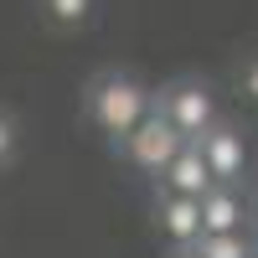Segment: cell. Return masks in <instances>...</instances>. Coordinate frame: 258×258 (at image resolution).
I'll return each mask as SVG.
<instances>
[{
  "mask_svg": "<svg viewBox=\"0 0 258 258\" xmlns=\"http://www.w3.org/2000/svg\"><path fill=\"white\" fill-rule=\"evenodd\" d=\"M160 181H165V197H186V202H202L207 191L217 186V181H212V170L202 165V155H197V145H191V140H186L181 155L160 170Z\"/></svg>",
  "mask_w": 258,
  "mask_h": 258,
  "instance_id": "obj_5",
  "label": "cell"
},
{
  "mask_svg": "<svg viewBox=\"0 0 258 258\" xmlns=\"http://www.w3.org/2000/svg\"><path fill=\"white\" fill-rule=\"evenodd\" d=\"M93 119H98V129L129 140L150 119V93L140 88V83H129V78H103L93 88Z\"/></svg>",
  "mask_w": 258,
  "mask_h": 258,
  "instance_id": "obj_1",
  "label": "cell"
},
{
  "mask_svg": "<svg viewBox=\"0 0 258 258\" xmlns=\"http://www.w3.org/2000/svg\"><path fill=\"white\" fill-rule=\"evenodd\" d=\"M47 11H52L57 26H78V21H88L93 0H47Z\"/></svg>",
  "mask_w": 258,
  "mask_h": 258,
  "instance_id": "obj_9",
  "label": "cell"
},
{
  "mask_svg": "<svg viewBox=\"0 0 258 258\" xmlns=\"http://www.w3.org/2000/svg\"><path fill=\"white\" fill-rule=\"evenodd\" d=\"M170 129H176L181 140H202L212 119H217V103H212V93L202 88V83H181V88L165 93V114H160Z\"/></svg>",
  "mask_w": 258,
  "mask_h": 258,
  "instance_id": "obj_2",
  "label": "cell"
},
{
  "mask_svg": "<svg viewBox=\"0 0 258 258\" xmlns=\"http://www.w3.org/2000/svg\"><path fill=\"white\" fill-rule=\"evenodd\" d=\"M181 258H197V253H181Z\"/></svg>",
  "mask_w": 258,
  "mask_h": 258,
  "instance_id": "obj_12",
  "label": "cell"
},
{
  "mask_svg": "<svg viewBox=\"0 0 258 258\" xmlns=\"http://www.w3.org/2000/svg\"><path fill=\"white\" fill-rule=\"evenodd\" d=\"M124 145H129V160H135L140 170H165V165H170V160H176L181 150H186V140H181L176 129L160 119V114H150V119H145L135 135L124 140Z\"/></svg>",
  "mask_w": 258,
  "mask_h": 258,
  "instance_id": "obj_3",
  "label": "cell"
},
{
  "mask_svg": "<svg viewBox=\"0 0 258 258\" xmlns=\"http://www.w3.org/2000/svg\"><path fill=\"white\" fill-rule=\"evenodd\" d=\"M243 93L258 103V62H248V68H243Z\"/></svg>",
  "mask_w": 258,
  "mask_h": 258,
  "instance_id": "obj_11",
  "label": "cell"
},
{
  "mask_svg": "<svg viewBox=\"0 0 258 258\" xmlns=\"http://www.w3.org/2000/svg\"><path fill=\"white\" fill-rule=\"evenodd\" d=\"M160 227L176 243H197L202 238V207L186 197H160Z\"/></svg>",
  "mask_w": 258,
  "mask_h": 258,
  "instance_id": "obj_7",
  "label": "cell"
},
{
  "mask_svg": "<svg viewBox=\"0 0 258 258\" xmlns=\"http://www.w3.org/2000/svg\"><path fill=\"white\" fill-rule=\"evenodd\" d=\"M197 258H253L243 232H222V238H197Z\"/></svg>",
  "mask_w": 258,
  "mask_h": 258,
  "instance_id": "obj_8",
  "label": "cell"
},
{
  "mask_svg": "<svg viewBox=\"0 0 258 258\" xmlns=\"http://www.w3.org/2000/svg\"><path fill=\"white\" fill-rule=\"evenodd\" d=\"M197 207H202V238H222V232L243 227V202L232 197L227 186H212Z\"/></svg>",
  "mask_w": 258,
  "mask_h": 258,
  "instance_id": "obj_6",
  "label": "cell"
},
{
  "mask_svg": "<svg viewBox=\"0 0 258 258\" xmlns=\"http://www.w3.org/2000/svg\"><path fill=\"white\" fill-rule=\"evenodd\" d=\"M253 258H258V253H253Z\"/></svg>",
  "mask_w": 258,
  "mask_h": 258,
  "instance_id": "obj_13",
  "label": "cell"
},
{
  "mask_svg": "<svg viewBox=\"0 0 258 258\" xmlns=\"http://www.w3.org/2000/svg\"><path fill=\"white\" fill-rule=\"evenodd\" d=\"M197 145V155H202V165L212 170V181H238L243 176V165H248V150H243V135H232V129H217L212 124L202 140H191Z\"/></svg>",
  "mask_w": 258,
  "mask_h": 258,
  "instance_id": "obj_4",
  "label": "cell"
},
{
  "mask_svg": "<svg viewBox=\"0 0 258 258\" xmlns=\"http://www.w3.org/2000/svg\"><path fill=\"white\" fill-rule=\"evenodd\" d=\"M11 155H16V119L0 114V165H6Z\"/></svg>",
  "mask_w": 258,
  "mask_h": 258,
  "instance_id": "obj_10",
  "label": "cell"
}]
</instances>
